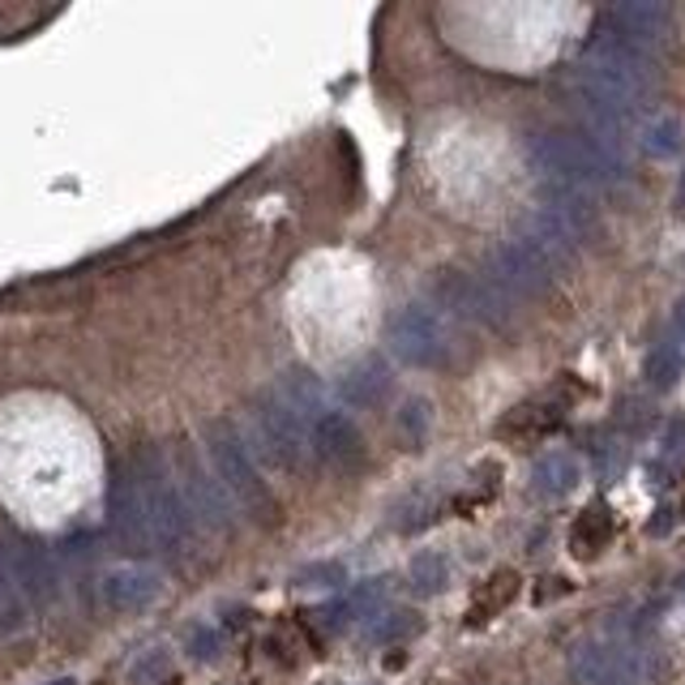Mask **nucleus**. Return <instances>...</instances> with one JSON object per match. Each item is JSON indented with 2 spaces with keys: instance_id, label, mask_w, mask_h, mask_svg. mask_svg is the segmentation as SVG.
<instances>
[{
  "instance_id": "nucleus-7",
  "label": "nucleus",
  "mask_w": 685,
  "mask_h": 685,
  "mask_svg": "<svg viewBox=\"0 0 685 685\" xmlns=\"http://www.w3.org/2000/svg\"><path fill=\"white\" fill-rule=\"evenodd\" d=\"M253 425H257L262 450L270 454L275 467H283V472L309 467V445H313L309 425L283 403V394H257L253 398Z\"/></svg>"
},
{
  "instance_id": "nucleus-30",
  "label": "nucleus",
  "mask_w": 685,
  "mask_h": 685,
  "mask_svg": "<svg viewBox=\"0 0 685 685\" xmlns=\"http://www.w3.org/2000/svg\"><path fill=\"white\" fill-rule=\"evenodd\" d=\"M163 669H167V655H163V651H150L142 664H133V682L150 685L154 677H159V673H163Z\"/></svg>"
},
{
  "instance_id": "nucleus-9",
  "label": "nucleus",
  "mask_w": 685,
  "mask_h": 685,
  "mask_svg": "<svg viewBox=\"0 0 685 685\" xmlns=\"http://www.w3.org/2000/svg\"><path fill=\"white\" fill-rule=\"evenodd\" d=\"M557 270L553 262L532 248L523 236L519 241H501L489 253V283H497L506 295H544L553 288Z\"/></svg>"
},
{
  "instance_id": "nucleus-4",
  "label": "nucleus",
  "mask_w": 685,
  "mask_h": 685,
  "mask_svg": "<svg viewBox=\"0 0 685 685\" xmlns=\"http://www.w3.org/2000/svg\"><path fill=\"white\" fill-rule=\"evenodd\" d=\"M206 445H210V458H214V467L223 476V489L241 501V510H245L248 519L262 523V527H279L283 510H279L270 485L262 480V472L253 467V458H248L245 441L236 438V429L228 420H214L206 429Z\"/></svg>"
},
{
  "instance_id": "nucleus-8",
  "label": "nucleus",
  "mask_w": 685,
  "mask_h": 685,
  "mask_svg": "<svg viewBox=\"0 0 685 685\" xmlns=\"http://www.w3.org/2000/svg\"><path fill=\"white\" fill-rule=\"evenodd\" d=\"M391 351L411 364V369H445L450 364V335L441 326V317L425 304H407L398 309L386 326Z\"/></svg>"
},
{
  "instance_id": "nucleus-1",
  "label": "nucleus",
  "mask_w": 685,
  "mask_h": 685,
  "mask_svg": "<svg viewBox=\"0 0 685 685\" xmlns=\"http://www.w3.org/2000/svg\"><path fill=\"white\" fill-rule=\"evenodd\" d=\"M570 82H574L579 103L613 112V116H630L651 91V56L647 48L622 39L613 26H600L591 35L583 60L574 65Z\"/></svg>"
},
{
  "instance_id": "nucleus-32",
  "label": "nucleus",
  "mask_w": 685,
  "mask_h": 685,
  "mask_svg": "<svg viewBox=\"0 0 685 685\" xmlns=\"http://www.w3.org/2000/svg\"><path fill=\"white\" fill-rule=\"evenodd\" d=\"M48 685H73V682H69V677H60V682H48Z\"/></svg>"
},
{
  "instance_id": "nucleus-10",
  "label": "nucleus",
  "mask_w": 685,
  "mask_h": 685,
  "mask_svg": "<svg viewBox=\"0 0 685 685\" xmlns=\"http://www.w3.org/2000/svg\"><path fill=\"white\" fill-rule=\"evenodd\" d=\"M107 527L112 536L120 539L125 548H150L154 536H150V510H147V492H142V480L133 472V463H120L112 472V485H107Z\"/></svg>"
},
{
  "instance_id": "nucleus-19",
  "label": "nucleus",
  "mask_w": 685,
  "mask_h": 685,
  "mask_svg": "<svg viewBox=\"0 0 685 685\" xmlns=\"http://www.w3.org/2000/svg\"><path fill=\"white\" fill-rule=\"evenodd\" d=\"M283 403L292 407L309 429L330 411V407H326V394H322V386H317V378H309L304 369H295V373L283 378Z\"/></svg>"
},
{
  "instance_id": "nucleus-21",
  "label": "nucleus",
  "mask_w": 685,
  "mask_h": 685,
  "mask_svg": "<svg viewBox=\"0 0 685 685\" xmlns=\"http://www.w3.org/2000/svg\"><path fill=\"white\" fill-rule=\"evenodd\" d=\"M613 536V523H608V510L604 506H591L583 510V519L574 523V553L579 557H591V553H600L604 544Z\"/></svg>"
},
{
  "instance_id": "nucleus-18",
  "label": "nucleus",
  "mask_w": 685,
  "mask_h": 685,
  "mask_svg": "<svg viewBox=\"0 0 685 685\" xmlns=\"http://www.w3.org/2000/svg\"><path fill=\"white\" fill-rule=\"evenodd\" d=\"M523 241L532 248H539L548 262H553V270L557 266H566V262H574V253H579V236L566 228V223H557L553 214H544V210H536L532 219H527V228H523Z\"/></svg>"
},
{
  "instance_id": "nucleus-15",
  "label": "nucleus",
  "mask_w": 685,
  "mask_h": 685,
  "mask_svg": "<svg viewBox=\"0 0 685 685\" xmlns=\"http://www.w3.org/2000/svg\"><path fill=\"white\" fill-rule=\"evenodd\" d=\"M159 595V574L147 566H120L103 579V604L116 613H138Z\"/></svg>"
},
{
  "instance_id": "nucleus-25",
  "label": "nucleus",
  "mask_w": 685,
  "mask_h": 685,
  "mask_svg": "<svg viewBox=\"0 0 685 685\" xmlns=\"http://www.w3.org/2000/svg\"><path fill=\"white\" fill-rule=\"evenodd\" d=\"M647 378H651V386H673L682 378V356L673 347H655L647 356Z\"/></svg>"
},
{
  "instance_id": "nucleus-6",
  "label": "nucleus",
  "mask_w": 685,
  "mask_h": 685,
  "mask_svg": "<svg viewBox=\"0 0 685 685\" xmlns=\"http://www.w3.org/2000/svg\"><path fill=\"white\" fill-rule=\"evenodd\" d=\"M433 300L441 309H450L463 322H476L485 330H510L514 326V304L489 279L463 275V270H441L433 279Z\"/></svg>"
},
{
  "instance_id": "nucleus-23",
  "label": "nucleus",
  "mask_w": 685,
  "mask_h": 685,
  "mask_svg": "<svg viewBox=\"0 0 685 685\" xmlns=\"http://www.w3.org/2000/svg\"><path fill=\"white\" fill-rule=\"evenodd\" d=\"M411 583H416V591H425V595L445 591V583H450L445 557H441V553H420V557L411 561Z\"/></svg>"
},
{
  "instance_id": "nucleus-24",
  "label": "nucleus",
  "mask_w": 685,
  "mask_h": 685,
  "mask_svg": "<svg viewBox=\"0 0 685 685\" xmlns=\"http://www.w3.org/2000/svg\"><path fill=\"white\" fill-rule=\"evenodd\" d=\"M416 630H420V617L407 613V608L382 613V617L369 622V638H378V642H394V638H407V635H416Z\"/></svg>"
},
{
  "instance_id": "nucleus-14",
  "label": "nucleus",
  "mask_w": 685,
  "mask_h": 685,
  "mask_svg": "<svg viewBox=\"0 0 685 685\" xmlns=\"http://www.w3.org/2000/svg\"><path fill=\"white\" fill-rule=\"evenodd\" d=\"M604 26H613L622 39H630L638 48H651V44L664 39V31H669V9H664V4H647V0H630V4L608 9Z\"/></svg>"
},
{
  "instance_id": "nucleus-20",
  "label": "nucleus",
  "mask_w": 685,
  "mask_h": 685,
  "mask_svg": "<svg viewBox=\"0 0 685 685\" xmlns=\"http://www.w3.org/2000/svg\"><path fill=\"white\" fill-rule=\"evenodd\" d=\"M26 608H31V600L13 583V574L4 566V557H0V635H18L26 626Z\"/></svg>"
},
{
  "instance_id": "nucleus-17",
  "label": "nucleus",
  "mask_w": 685,
  "mask_h": 685,
  "mask_svg": "<svg viewBox=\"0 0 685 685\" xmlns=\"http://www.w3.org/2000/svg\"><path fill=\"white\" fill-rule=\"evenodd\" d=\"M579 480H583V472H579V458L570 450H548L532 467V492L544 497V501H557V497L574 492Z\"/></svg>"
},
{
  "instance_id": "nucleus-12",
  "label": "nucleus",
  "mask_w": 685,
  "mask_h": 685,
  "mask_svg": "<svg viewBox=\"0 0 685 685\" xmlns=\"http://www.w3.org/2000/svg\"><path fill=\"white\" fill-rule=\"evenodd\" d=\"M181 480H185V501L197 519L214 532H232V501H228V489L223 480H214V472H206V463L197 454H181Z\"/></svg>"
},
{
  "instance_id": "nucleus-28",
  "label": "nucleus",
  "mask_w": 685,
  "mask_h": 685,
  "mask_svg": "<svg viewBox=\"0 0 685 685\" xmlns=\"http://www.w3.org/2000/svg\"><path fill=\"white\" fill-rule=\"evenodd\" d=\"M510 595H514V574L506 570V574H497V579H492V588L485 591V595H480V608H476V622H485V613H492V608H501V604H506Z\"/></svg>"
},
{
  "instance_id": "nucleus-31",
  "label": "nucleus",
  "mask_w": 685,
  "mask_h": 685,
  "mask_svg": "<svg viewBox=\"0 0 685 685\" xmlns=\"http://www.w3.org/2000/svg\"><path fill=\"white\" fill-rule=\"evenodd\" d=\"M677 326L685 330V300H682V309H677Z\"/></svg>"
},
{
  "instance_id": "nucleus-13",
  "label": "nucleus",
  "mask_w": 685,
  "mask_h": 685,
  "mask_svg": "<svg viewBox=\"0 0 685 685\" xmlns=\"http://www.w3.org/2000/svg\"><path fill=\"white\" fill-rule=\"evenodd\" d=\"M309 438H313V450H317L330 467L347 472V476H351V472H360V467H364V458H369L360 429H356L342 411H326V416L309 429Z\"/></svg>"
},
{
  "instance_id": "nucleus-2",
  "label": "nucleus",
  "mask_w": 685,
  "mask_h": 685,
  "mask_svg": "<svg viewBox=\"0 0 685 685\" xmlns=\"http://www.w3.org/2000/svg\"><path fill=\"white\" fill-rule=\"evenodd\" d=\"M527 163L536 167L544 185H574V189H595L622 181L626 163L617 154L591 142L583 129H536L527 133Z\"/></svg>"
},
{
  "instance_id": "nucleus-26",
  "label": "nucleus",
  "mask_w": 685,
  "mask_h": 685,
  "mask_svg": "<svg viewBox=\"0 0 685 685\" xmlns=\"http://www.w3.org/2000/svg\"><path fill=\"white\" fill-rule=\"evenodd\" d=\"M429 425H433V407H429L425 398H411V403L398 411V429L416 441V445L429 438Z\"/></svg>"
},
{
  "instance_id": "nucleus-22",
  "label": "nucleus",
  "mask_w": 685,
  "mask_h": 685,
  "mask_svg": "<svg viewBox=\"0 0 685 685\" xmlns=\"http://www.w3.org/2000/svg\"><path fill=\"white\" fill-rule=\"evenodd\" d=\"M638 138H642V150H647V154L669 159V154L682 150V125H677L673 116H660V120H647Z\"/></svg>"
},
{
  "instance_id": "nucleus-5",
  "label": "nucleus",
  "mask_w": 685,
  "mask_h": 685,
  "mask_svg": "<svg viewBox=\"0 0 685 685\" xmlns=\"http://www.w3.org/2000/svg\"><path fill=\"white\" fill-rule=\"evenodd\" d=\"M570 673L579 685H642L635 635H588L570 647Z\"/></svg>"
},
{
  "instance_id": "nucleus-27",
  "label": "nucleus",
  "mask_w": 685,
  "mask_h": 685,
  "mask_svg": "<svg viewBox=\"0 0 685 685\" xmlns=\"http://www.w3.org/2000/svg\"><path fill=\"white\" fill-rule=\"evenodd\" d=\"M300 588H339L342 583V566L339 561H317V566H304L295 574Z\"/></svg>"
},
{
  "instance_id": "nucleus-16",
  "label": "nucleus",
  "mask_w": 685,
  "mask_h": 685,
  "mask_svg": "<svg viewBox=\"0 0 685 685\" xmlns=\"http://www.w3.org/2000/svg\"><path fill=\"white\" fill-rule=\"evenodd\" d=\"M339 394H342V403H351V407H378V403L391 394V364H386L382 356L356 360L339 378Z\"/></svg>"
},
{
  "instance_id": "nucleus-11",
  "label": "nucleus",
  "mask_w": 685,
  "mask_h": 685,
  "mask_svg": "<svg viewBox=\"0 0 685 685\" xmlns=\"http://www.w3.org/2000/svg\"><path fill=\"white\" fill-rule=\"evenodd\" d=\"M0 557H4L13 583L22 588V595L31 604H39V608L51 604V595H56V566H51V557L35 539H22V536L0 539Z\"/></svg>"
},
{
  "instance_id": "nucleus-29",
  "label": "nucleus",
  "mask_w": 685,
  "mask_h": 685,
  "mask_svg": "<svg viewBox=\"0 0 685 685\" xmlns=\"http://www.w3.org/2000/svg\"><path fill=\"white\" fill-rule=\"evenodd\" d=\"M189 651H194L197 660H214L219 655V635L210 626H194L189 630Z\"/></svg>"
},
{
  "instance_id": "nucleus-3",
  "label": "nucleus",
  "mask_w": 685,
  "mask_h": 685,
  "mask_svg": "<svg viewBox=\"0 0 685 685\" xmlns=\"http://www.w3.org/2000/svg\"><path fill=\"white\" fill-rule=\"evenodd\" d=\"M129 463H133V472H138V480H142V492H147L154 548L167 553V557H185V553L194 548V510H189L185 492L176 489L167 458H163L154 445H142Z\"/></svg>"
}]
</instances>
